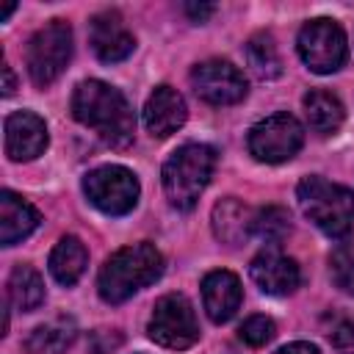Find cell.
Instances as JSON below:
<instances>
[{
    "instance_id": "obj_19",
    "label": "cell",
    "mask_w": 354,
    "mask_h": 354,
    "mask_svg": "<svg viewBox=\"0 0 354 354\" xmlns=\"http://www.w3.org/2000/svg\"><path fill=\"white\" fill-rule=\"evenodd\" d=\"M304 113H307V124L318 133V136H332V133H337L340 130V124H343V102L335 97V94H329V91H321V88H315V91H310L307 97H304Z\"/></svg>"
},
{
    "instance_id": "obj_16",
    "label": "cell",
    "mask_w": 354,
    "mask_h": 354,
    "mask_svg": "<svg viewBox=\"0 0 354 354\" xmlns=\"http://www.w3.org/2000/svg\"><path fill=\"white\" fill-rule=\"evenodd\" d=\"M210 224H213V235L227 243V246H241L249 241V235L254 232V210L246 207L241 199L227 196L221 202L213 205L210 213Z\"/></svg>"
},
{
    "instance_id": "obj_30",
    "label": "cell",
    "mask_w": 354,
    "mask_h": 354,
    "mask_svg": "<svg viewBox=\"0 0 354 354\" xmlns=\"http://www.w3.org/2000/svg\"><path fill=\"white\" fill-rule=\"evenodd\" d=\"M14 8H17V6H14V3H8V6H6L3 11H0V22H3V19H8V14H11Z\"/></svg>"
},
{
    "instance_id": "obj_3",
    "label": "cell",
    "mask_w": 354,
    "mask_h": 354,
    "mask_svg": "<svg viewBox=\"0 0 354 354\" xmlns=\"http://www.w3.org/2000/svg\"><path fill=\"white\" fill-rule=\"evenodd\" d=\"M216 169V152L207 144H185L163 163V191L171 207L191 210L199 194L207 188Z\"/></svg>"
},
{
    "instance_id": "obj_2",
    "label": "cell",
    "mask_w": 354,
    "mask_h": 354,
    "mask_svg": "<svg viewBox=\"0 0 354 354\" xmlns=\"http://www.w3.org/2000/svg\"><path fill=\"white\" fill-rule=\"evenodd\" d=\"M163 274V254L152 243H133L113 252L97 277L100 299L108 304H122L141 288L152 285Z\"/></svg>"
},
{
    "instance_id": "obj_7",
    "label": "cell",
    "mask_w": 354,
    "mask_h": 354,
    "mask_svg": "<svg viewBox=\"0 0 354 354\" xmlns=\"http://www.w3.org/2000/svg\"><path fill=\"white\" fill-rule=\"evenodd\" d=\"M149 337L158 346L166 348H191L199 340V324L194 315L191 301L183 293H166L155 301L149 326H147Z\"/></svg>"
},
{
    "instance_id": "obj_25",
    "label": "cell",
    "mask_w": 354,
    "mask_h": 354,
    "mask_svg": "<svg viewBox=\"0 0 354 354\" xmlns=\"http://www.w3.org/2000/svg\"><path fill=\"white\" fill-rule=\"evenodd\" d=\"M238 335H241V340L249 343V346H266V343L277 335V326H274V321L266 318V315H252V318L243 321V326L238 329Z\"/></svg>"
},
{
    "instance_id": "obj_26",
    "label": "cell",
    "mask_w": 354,
    "mask_h": 354,
    "mask_svg": "<svg viewBox=\"0 0 354 354\" xmlns=\"http://www.w3.org/2000/svg\"><path fill=\"white\" fill-rule=\"evenodd\" d=\"M329 340L337 354H354V321H337L329 332Z\"/></svg>"
},
{
    "instance_id": "obj_24",
    "label": "cell",
    "mask_w": 354,
    "mask_h": 354,
    "mask_svg": "<svg viewBox=\"0 0 354 354\" xmlns=\"http://www.w3.org/2000/svg\"><path fill=\"white\" fill-rule=\"evenodd\" d=\"M329 274L332 282L343 290L354 296V243H340L332 257H329Z\"/></svg>"
},
{
    "instance_id": "obj_13",
    "label": "cell",
    "mask_w": 354,
    "mask_h": 354,
    "mask_svg": "<svg viewBox=\"0 0 354 354\" xmlns=\"http://www.w3.org/2000/svg\"><path fill=\"white\" fill-rule=\"evenodd\" d=\"M249 274H252V282L268 296H288V293H293L299 288V279H301L296 260L279 254L277 249L260 252L252 260Z\"/></svg>"
},
{
    "instance_id": "obj_6",
    "label": "cell",
    "mask_w": 354,
    "mask_h": 354,
    "mask_svg": "<svg viewBox=\"0 0 354 354\" xmlns=\"http://www.w3.org/2000/svg\"><path fill=\"white\" fill-rule=\"evenodd\" d=\"M299 55L307 64V69L318 72V75H329L337 72L346 58H348V44H346V33L335 19H310L296 39Z\"/></svg>"
},
{
    "instance_id": "obj_23",
    "label": "cell",
    "mask_w": 354,
    "mask_h": 354,
    "mask_svg": "<svg viewBox=\"0 0 354 354\" xmlns=\"http://www.w3.org/2000/svg\"><path fill=\"white\" fill-rule=\"evenodd\" d=\"M254 232L268 241V243H279L290 235V213L279 205H268L263 210L254 213Z\"/></svg>"
},
{
    "instance_id": "obj_15",
    "label": "cell",
    "mask_w": 354,
    "mask_h": 354,
    "mask_svg": "<svg viewBox=\"0 0 354 354\" xmlns=\"http://www.w3.org/2000/svg\"><path fill=\"white\" fill-rule=\"evenodd\" d=\"M185 100L171 88V86H158L144 105V124L155 138H166L177 133L185 122Z\"/></svg>"
},
{
    "instance_id": "obj_14",
    "label": "cell",
    "mask_w": 354,
    "mask_h": 354,
    "mask_svg": "<svg viewBox=\"0 0 354 354\" xmlns=\"http://www.w3.org/2000/svg\"><path fill=\"white\" fill-rule=\"evenodd\" d=\"M241 279L227 268L210 271L202 279V304L213 324L230 321L241 307Z\"/></svg>"
},
{
    "instance_id": "obj_29",
    "label": "cell",
    "mask_w": 354,
    "mask_h": 354,
    "mask_svg": "<svg viewBox=\"0 0 354 354\" xmlns=\"http://www.w3.org/2000/svg\"><path fill=\"white\" fill-rule=\"evenodd\" d=\"M11 91H14V75H11V66L3 64V94L8 97Z\"/></svg>"
},
{
    "instance_id": "obj_10",
    "label": "cell",
    "mask_w": 354,
    "mask_h": 354,
    "mask_svg": "<svg viewBox=\"0 0 354 354\" xmlns=\"http://www.w3.org/2000/svg\"><path fill=\"white\" fill-rule=\"evenodd\" d=\"M191 86L210 105H235L246 97V77L238 66L221 58H207L191 69Z\"/></svg>"
},
{
    "instance_id": "obj_21",
    "label": "cell",
    "mask_w": 354,
    "mask_h": 354,
    "mask_svg": "<svg viewBox=\"0 0 354 354\" xmlns=\"http://www.w3.org/2000/svg\"><path fill=\"white\" fill-rule=\"evenodd\" d=\"M8 301L22 313H30L44 301V282L36 268L25 263L14 266V271L8 274Z\"/></svg>"
},
{
    "instance_id": "obj_1",
    "label": "cell",
    "mask_w": 354,
    "mask_h": 354,
    "mask_svg": "<svg viewBox=\"0 0 354 354\" xmlns=\"http://www.w3.org/2000/svg\"><path fill=\"white\" fill-rule=\"evenodd\" d=\"M72 116L91 127L108 147H127L136 133V116L124 94L102 80H83L72 94Z\"/></svg>"
},
{
    "instance_id": "obj_5",
    "label": "cell",
    "mask_w": 354,
    "mask_h": 354,
    "mask_svg": "<svg viewBox=\"0 0 354 354\" xmlns=\"http://www.w3.org/2000/svg\"><path fill=\"white\" fill-rule=\"evenodd\" d=\"M72 58V28L64 19H53L39 28L28 41V72L36 86H50L61 77Z\"/></svg>"
},
{
    "instance_id": "obj_17",
    "label": "cell",
    "mask_w": 354,
    "mask_h": 354,
    "mask_svg": "<svg viewBox=\"0 0 354 354\" xmlns=\"http://www.w3.org/2000/svg\"><path fill=\"white\" fill-rule=\"evenodd\" d=\"M39 224V213L30 202L17 196L14 191L0 194V243L14 246L17 241L28 238Z\"/></svg>"
},
{
    "instance_id": "obj_8",
    "label": "cell",
    "mask_w": 354,
    "mask_h": 354,
    "mask_svg": "<svg viewBox=\"0 0 354 354\" xmlns=\"http://www.w3.org/2000/svg\"><path fill=\"white\" fill-rule=\"evenodd\" d=\"M83 191L97 210H102L108 216H124L136 207L141 188H138V180L130 169L100 166L83 177Z\"/></svg>"
},
{
    "instance_id": "obj_12",
    "label": "cell",
    "mask_w": 354,
    "mask_h": 354,
    "mask_svg": "<svg viewBox=\"0 0 354 354\" xmlns=\"http://www.w3.org/2000/svg\"><path fill=\"white\" fill-rule=\"evenodd\" d=\"M47 147V124L33 111L6 116V155L11 160H33Z\"/></svg>"
},
{
    "instance_id": "obj_9",
    "label": "cell",
    "mask_w": 354,
    "mask_h": 354,
    "mask_svg": "<svg viewBox=\"0 0 354 354\" xmlns=\"http://www.w3.org/2000/svg\"><path fill=\"white\" fill-rule=\"evenodd\" d=\"M304 144V130L290 113H271L249 130V152L263 163L290 160Z\"/></svg>"
},
{
    "instance_id": "obj_22",
    "label": "cell",
    "mask_w": 354,
    "mask_h": 354,
    "mask_svg": "<svg viewBox=\"0 0 354 354\" xmlns=\"http://www.w3.org/2000/svg\"><path fill=\"white\" fill-rule=\"evenodd\" d=\"M246 64L260 80H274L282 75V58L268 33H257L246 41Z\"/></svg>"
},
{
    "instance_id": "obj_20",
    "label": "cell",
    "mask_w": 354,
    "mask_h": 354,
    "mask_svg": "<svg viewBox=\"0 0 354 354\" xmlns=\"http://www.w3.org/2000/svg\"><path fill=\"white\" fill-rule=\"evenodd\" d=\"M75 335H77V329H75L72 318H53L47 324H39L28 335L25 348L30 354H64L72 346Z\"/></svg>"
},
{
    "instance_id": "obj_4",
    "label": "cell",
    "mask_w": 354,
    "mask_h": 354,
    "mask_svg": "<svg viewBox=\"0 0 354 354\" xmlns=\"http://www.w3.org/2000/svg\"><path fill=\"white\" fill-rule=\"evenodd\" d=\"M301 213L329 238H343L354 227V194L324 177H304L296 188Z\"/></svg>"
},
{
    "instance_id": "obj_18",
    "label": "cell",
    "mask_w": 354,
    "mask_h": 354,
    "mask_svg": "<svg viewBox=\"0 0 354 354\" xmlns=\"http://www.w3.org/2000/svg\"><path fill=\"white\" fill-rule=\"evenodd\" d=\"M86 263H88V252H86V246L80 243V238L64 235V238L55 243V249L50 252V263H47V266H50L53 279L69 288V285H75V282L83 277Z\"/></svg>"
},
{
    "instance_id": "obj_11",
    "label": "cell",
    "mask_w": 354,
    "mask_h": 354,
    "mask_svg": "<svg viewBox=\"0 0 354 354\" xmlns=\"http://www.w3.org/2000/svg\"><path fill=\"white\" fill-rule=\"evenodd\" d=\"M88 41H91L94 55L105 64L124 61L136 47V36L130 33V28L124 25L119 11L94 14L88 22Z\"/></svg>"
},
{
    "instance_id": "obj_28",
    "label": "cell",
    "mask_w": 354,
    "mask_h": 354,
    "mask_svg": "<svg viewBox=\"0 0 354 354\" xmlns=\"http://www.w3.org/2000/svg\"><path fill=\"white\" fill-rule=\"evenodd\" d=\"M185 11L191 14V19H196V22H205V19H207V17H210L216 8H213L210 3H202V6H194V3H188V6H185Z\"/></svg>"
},
{
    "instance_id": "obj_27",
    "label": "cell",
    "mask_w": 354,
    "mask_h": 354,
    "mask_svg": "<svg viewBox=\"0 0 354 354\" xmlns=\"http://www.w3.org/2000/svg\"><path fill=\"white\" fill-rule=\"evenodd\" d=\"M274 354H321V351L313 343H288V346L277 348Z\"/></svg>"
}]
</instances>
